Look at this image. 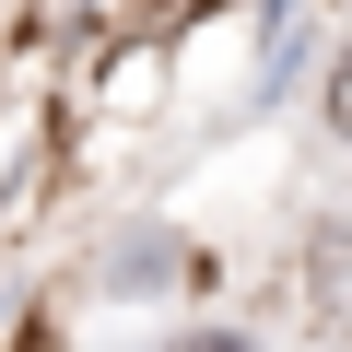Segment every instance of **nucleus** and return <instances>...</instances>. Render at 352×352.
<instances>
[{"mask_svg":"<svg viewBox=\"0 0 352 352\" xmlns=\"http://www.w3.org/2000/svg\"><path fill=\"white\" fill-rule=\"evenodd\" d=\"M329 129L352 141V36H340V59H329Z\"/></svg>","mask_w":352,"mask_h":352,"instance_id":"f03ea898","label":"nucleus"},{"mask_svg":"<svg viewBox=\"0 0 352 352\" xmlns=\"http://www.w3.org/2000/svg\"><path fill=\"white\" fill-rule=\"evenodd\" d=\"M317 329H352V235L317 247Z\"/></svg>","mask_w":352,"mask_h":352,"instance_id":"f257e3e1","label":"nucleus"}]
</instances>
